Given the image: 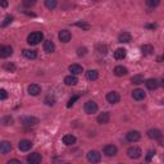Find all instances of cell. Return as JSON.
I'll list each match as a JSON object with an SVG mask.
<instances>
[{"label": "cell", "instance_id": "f6af8a7d", "mask_svg": "<svg viewBox=\"0 0 164 164\" xmlns=\"http://www.w3.org/2000/svg\"><path fill=\"white\" fill-rule=\"evenodd\" d=\"M159 145H160V146H164V137H163V136L159 139Z\"/></svg>", "mask_w": 164, "mask_h": 164}, {"label": "cell", "instance_id": "7c38bea8", "mask_svg": "<svg viewBox=\"0 0 164 164\" xmlns=\"http://www.w3.org/2000/svg\"><path fill=\"white\" fill-rule=\"evenodd\" d=\"M13 54V48L12 46H2L0 48V57L2 58H8Z\"/></svg>", "mask_w": 164, "mask_h": 164}, {"label": "cell", "instance_id": "f35d334b", "mask_svg": "<svg viewBox=\"0 0 164 164\" xmlns=\"http://www.w3.org/2000/svg\"><path fill=\"white\" fill-rule=\"evenodd\" d=\"M86 53H87V49H86V48H79V49L77 50V54H78V57L86 55Z\"/></svg>", "mask_w": 164, "mask_h": 164}, {"label": "cell", "instance_id": "9a60e30c", "mask_svg": "<svg viewBox=\"0 0 164 164\" xmlns=\"http://www.w3.org/2000/svg\"><path fill=\"white\" fill-rule=\"evenodd\" d=\"M27 91H28L30 95H32V96H37V95L41 92V87L36 84H32L28 86V89H27Z\"/></svg>", "mask_w": 164, "mask_h": 164}, {"label": "cell", "instance_id": "d590c367", "mask_svg": "<svg viewBox=\"0 0 164 164\" xmlns=\"http://www.w3.org/2000/svg\"><path fill=\"white\" fill-rule=\"evenodd\" d=\"M98 50H99L100 54H106V53H108L106 45H98Z\"/></svg>", "mask_w": 164, "mask_h": 164}, {"label": "cell", "instance_id": "f1b7e54d", "mask_svg": "<svg viewBox=\"0 0 164 164\" xmlns=\"http://www.w3.org/2000/svg\"><path fill=\"white\" fill-rule=\"evenodd\" d=\"M131 81H132V84L140 85V84H142V82H144V76L142 74H136V76H133L131 78Z\"/></svg>", "mask_w": 164, "mask_h": 164}, {"label": "cell", "instance_id": "4316f807", "mask_svg": "<svg viewBox=\"0 0 164 164\" xmlns=\"http://www.w3.org/2000/svg\"><path fill=\"white\" fill-rule=\"evenodd\" d=\"M69 71L72 72V74H79V73L84 72V68H82L79 64H71Z\"/></svg>", "mask_w": 164, "mask_h": 164}, {"label": "cell", "instance_id": "bcb514c9", "mask_svg": "<svg viewBox=\"0 0 164 164\" xmlns=\"http://www.w3.org/2000/svg\"><path fill=\"white\" fill-rule=\"evenodd\" d=\"M158 60H159V62H164V55L159 57V58H158Z\"/></svg>", "mask_w": 164, "mask_h": 164}, {"label": "cell", "instance_id": "7dc6e473", "mask_svg": "<svg viewBox=\"0 0 164 164\" xmlns=\"http://www.w3.org/2000/svg\"><path fill=\"white\" fill-rule=\"evenodd\" d=\"M7 5H8V3H7V2H3V3H2V7H3V8H5Z\"/></svg>", "mask_w": 164, "mask_h": 164}, {"label": "cell", "instance_id": "44dd1931", "mask_svg": "<svg viewBox=\"0 0 164 164\" xmlns=\"http://www.w3.org/2000/svg\"><path fill=\"white\" fill-rule=\"evenodd\" d=\"M44 50L46 51V53H53L54 50H55V44L53 43L51 40H46L45 43H44Z\"/></svg>", "mask_w": 164, "mask_h": 164}, {"label": "cell", "instance_id": "d6a6232c", "mask_svg": "<svg viewBox=\"0 0 164 164\" xmlns=\"http://www.w3.org/2000/svg\"><path fill=\"white\" fill-rule=\"evenodd\" d=\"M4 69H7L9 72H14L16 71V65L13 64V63H5L4 64Z\"/></svg>", "mask_w": 164, "mask_h": 164}, {"label": "cell", "instance_id": "ffe728a7", "mask_svg": "<svg viewBox=\"0 0 164 164\" xmlns=\"http://www.w3.org/2000/svg\"><path fill=\"white\" fill-rule=\"evenodd\" d=\"M146 87L149 89V90H156L158 87H159V82L155 79V78H150V79H147L146 82Z\"/></svg>", "mask_w": 164, "mask_h": 164}, {"label": "cell", "instance_id": "7a4b0ae2", "mask_svg": "<svg viewBox=\"0 0 164 164\" xmlns=\"http://www.w3.org/2000/svg\"><path fill=\"white\" fill-rule=\"evenodd\" d=\"M141 154H142L141 149L137 147V146H131V147H128V150H127V155H128V158H131V159H139V158H141Z\"/></svg>", "mask_w": 164, "mask_h": 164}, {"label": "cell", "instance_id": "cb8c5ba5", "mask_svg": "<svg viewBox=\"0 0 164 164\" xmlns=\"http://www.w3.org/2000/svg\"><path fill=\"white\" fill-rule=\"evenodd\" d=\"M109 119H110V115H109V113L104 112V113L99 114V117H98V123H100V125H106V123L109 122Z\"/></svg>", "mask_w": 164, "mask_h": 164}, {"label": "cell", "instance_id": "ee69618b", "mask_svg": "<svg viewBox=\"0 0 164 164\" xmlns=\"http://www.w3.org/2000/svg\"><path fill=\"white\" fill-rule=\"evenodd\" d=\"M146 28H151V30H154V28H156V24H146Z\"/></svg>", "mask_w": 164, "mask_h": 164}, {"label": "cell", "instance_id": "681fc988", "mask_svg": "<svg viewBox=\"0 0 164 164\" xmlns=\"http://www.w3.org/2000/svg\"><path fill=\"white\" fill-rule=\"evenodd\" d=\"M161 104H164V100H163V101H161Z\"/></svg>", "mask_w": 164, "mask_h": 164}, {"label": "cell", "instance_id": "603a6c76", "mask_svg": "<svg viewBox=\"0 0 164 164\" xmlns=\"http://www.w3.org/2000/svg\"><path fill=\"white\" fill-rule=\"evenodd\" d=\"M76 137L73 135H64V137H63V142L68 146H71V145H74L76 144Z\"/></svg>", "mask_w": 164, "mask_h": 164}, {"label": "cell", "instance_id": "8992f818", "mask_svg": "<svg viewBox=\"0 0 164 164\" xmlns=\"http://www.w3.org/2000/svg\"><path fill=\"white\" fill-rule=\"evenodd\" d=\"M106 100H108V103H110V104H117V103H119L120 96H119L118 92L112 91V92H109V94L106 95Z\"/></svg>", "mask_w": 164, "mask_h": 164}, {"label": "cell", "instance_id": "ba28073f", "mask_svg": "<svg viewBox=\"0 0 164 164\" xmlns=\"http://www.w3.org/2000/svg\"><path fill=\"white\" fill-rule=\"evenodd\" d=\"M140 137H141V135H140L139 131H130V132L127 133V136H126L127 141H130V142H136V141H139Z\"/></svg>", "mask_w": 164, "mask_h": 164}, {"label": "cell", "instance_id": "f907efd6", "mask_svg": "<svg viewBox=\"0 0 164 164\" xmlns=\"http://www.w3.org/2000/svg\"><path fill=\"white\" fill-rule=\"evenodd\" d=\"M65 164H71V163H65Z\"/></svg>", "mask_w": 164, "mask_h": 164}, {"label": "cell", "instance_id": "277c9868", "mask_svg": "<svg viewBox=\"0 0 164 164\" xmlns=\"http://www.w3.org/2000/svg\"><path fill=\"white\" fill-rule=\"evenodd\" d=\"M101 159V154L96 150H91V151L87 153V160L90 163H99Z\"/></svg>", "mask_w": 164, "mask_h": 164}, {"label": "cell", "instance_id": "1f68e13d", "mask_svg": "<svg viewBox=\"0 0 164 164\" xmlns=\"http://www.w3.org/2000/svg\"><path fill=\"white\" fill-rule=\"evenodd\" d=\"M13 19H14V18H13V16H7V17L4 18V21L2 22V27L8 26L9 23H12V22H13Z\"/></svg>", "mask_w": 164, "mask_h": 164}, {"label": "cell", "instance_id": "7bdbcfd3", "mask_svg": "<svg viewBox=\"0 0 164 164\" xmlns=\"http://www.w3.org/2000/svg\"><path fill=\"white\" fill-rule=\"evenodd\" d=\"M8 164H22V163H21V160H18V159H12V160L8 161Z\"/></svg>", "mask_w": 164, "mask_h": 164}, {"label": "cell", "instance_id": "7402d4cb", "mask_svg": "<svg viewBox=\"0 0 164 164\" xmlns=\"http://www.w3.org/2000/svg\"><path fill=\"white\" fill-rule=\"evenodd\" d=\"M77 82H78V79H77V77L76 76H67L65 78H64V84L67 85V86H74V85H77Z\"/></svg>", "mask_w": 164, "mask_h": 164}, {"label": "cell", "instance_id": "836d02e7", "mask_svg": "<svg viewBox=\"0 0 164 164\" xmlns=\"http://www.w3.org/2000/svg\"><path fill=\"white\" fill-rule=\"evenodd\" d=\"M78 99H79V95H73V96H72L69 100H68L67 106H68V108H71V106L74 104V101H76V100H78Z\"/></svg>", "mask_w": 164, "mask_h": 164}, {"label": "cell", "instance_id": "4dcf8cb0", "mask_svg": "<svg viewBox=\"0 0 164 164\" xmlns=\"http://www.w3.org/2000/svg\"><path fill=\"white\" fill-rule=\"evenodd\" d=\"M74 26H77V27H79V28H82V30H90V24L89 23H86V22H77V23H74Z\"/></svg>", "mask_w": 164, "mask_h": 164}, {"label": "cell", "instance_id": "e575fe53", "mask_svg": "<svg viewBox=\"0 0 164 164\" xmlns=\"http://www.w3.org/2000/svg\"><path fill=\"white\" fill-rule=\"evenodd\" d=\"M12 123H13V118H12L10 115H7V117L3 118V125L9 126V125H12Z\"/></svg>", "mask_w": 164, "mask_h": 164}, {"label": "cell", "instance_id": "ac0fdd59", "mask_svg": "<svg viewBox=\"0 0 164 164\" xmlns=\"http://www.w3.org/2000/svg\"><path fill=\"white\" fill-rule=\"evenodd\" d=\"M58 36H59V40L62 43H68V41L71 40V32L68 30H62Z\"/></svg>", "mask_w": 164, "mask_h": 164}, {"label": "cell", "instance_id": "5b68a950", "mask_svg": "<svg viewBox=\"0 0 164 164\" xmlns=\"http://www.w3.org/2000/svg\"><path fill=\"white\" fill-rule=\"evenodd\" d=\"M22 123H23V126H26V127H33V126H36L38 123V119L36 117H24L22 119Z\"/></svg>", "mask_w": 164, "mask_h": 164}, {"label": "cell", "instance_id": "b9f144b4", "mask_svg": "<svg viewBox=\"0 0 164 164\" xmlns=\"http://www.w3.org/2000/svg\"><path fill=\"white\" fill-rule=\"evenodd\" d=\"M45 103H46L48 105H54V103H55V99H54L53 96H48V98L45 99Z\"/></svg>", "mask_w": 164, "mask_h": 164}, {"label": "cell", "instance_id": "8d00e7d4", "mask_svg": "<svg viewBox=\"0 0 164 164\" xmlns=\"http://www.w3.org/2000/svg\"><path fill=\"white\" fill-rule=\"evenodd\" d=\"M146 4L149 7H156L159 5V0H146Z\"/></svg>", "mask_w": 164, "mask_h": 164}, {"label": "cell", "instance_id": "5bb4252c", "mask_svg": "<svg viewBox=\"0 0 164 164\" xmlns=\"http://www.w3.org/2000/svg\"><path fill=\"white\" fill-rule=\"evenodd\" d=\"M10 150H12V145H10V142H8V141H3L2 144H0V153H2L3 155H7L8 153H10Z\"/></svg>", "mask_w": 164, "mask_h": 164}, {"label": "cell", "instance_id": "3957f363", "mask_svg": "<svg viewBox=\"0 0 164 164\" xmlns=\"http://www.w3.org/2000/svg\"><path fill=\"white\" fill-rule=\"evenodd\" d=\"M84 109H85V112H86L87 114H94V113H96V112H98L99 106H98V104L95 103V101L90 100V101L85 103V106H84Z\"/></svg>", "mask_w": 164, "mask_h": 164}, {"label": "cell", "instance_id": "30bf717a", "mask_svg": "<svg viewBox=\"0 0 164 164\" xmlns=\"http://www.w3.org/2000/svg\"><path fill=\"white\" fill-rule=\"evenodd\" d=\"M18 147L21 151H28V150L32 147V142L30 140H21L18 144Z\"/></svg>", "mask_w": 164, "mask_h": 164}, {"label": "cell", "instance_id": "83f0119b", "mask_svg": "<svg viewBox=\"0 0 164 164\" xmlns=\"http://www.w3.org/2000/svg\"><path fill=\"white\" fill-rule=\"evenodd\" d=\"M98 77H99L98 71L90 69V71H87V72H86V78H87V79H90V81H95V79H98Z\"/></svg>", "mask_w": 164, "mask_h": 164}, {"label": "cell", "instance_id": "ab89813d", "mask_svg": "<svg viewBox=\"0 0 164 164\" xmlns=\"http://www.w3.org/2000/svg\"><path fill=\"white\" fill-rule=\"evenodd\" d=\"M36 2L35 0H23V5L24 7H31V5H35Z\"/></svg>", "mask_w": 164, "mask_h": 164}, {"label": "cell", "instance_id": "d6986e66", "mask_svg": "<svg viewBox=\"0 0 164 164\" xmlns=\"http://www.w3.org/2000/svg\"><path fill=\"white\" fill-rule=\"evenodd\" d=\"M126 55H127V51H126V49H122V48H119V49H117V50L114 51V58H115L117 60H122V59H125V58H126Z\"/></svg>", "mask_w": 164, "mask_h": 164}, {"label": "cell", "instance_id": "c3c4849f", "mask_svg": "<svg viewBox=\"0 0 164 164\" xmlns=\"http://www.w3.org/2000/svg\"><path fill=\"white\" fill-rule=\"evenodd\" d=\"M161 86H163V87H164V79H163V81H161Z\"/></svg>", "mask_w": 164, "mask_h": 164}, {"label": "cell", "instance_id": "f546056e", "mask_svg": "<svg viewBox=\"0 0 164 164\" xmlns=\"http://www.w3.org/2000/svg\"><path fill=\"white\" fill-rule=\"evenodd\" d=\"M57 5H58V3L55 2V0H46V2H45V7L48 9H54Z\"/></svg>", "mask_w": 164, "mask_h": 164}, {"label": "cell", "instance_id": "8fae6325", "mask_svg": "<svg viewBox=\"0 0 164 164\" xmlns=\"http://www.w3.org/2000/svg\"><path fill=\"white\" fill-rule=\"evenodd\" d=\"M132 98L135 100H144L146 98V94L144 92V90H140V89H136L132 91Z\"/></svg>", "mask_w": 164, "mask_h": 164}, {"label": "cell", "instance_id": "e0dca14e", "mask_svg": "<svg viewBox=\"0 0 164 164\" xmlns=\"http://www.w3.org/2000/svg\"><path fill=\"white\" fill-rule=\"evenodd\" d=\"M128 73V69L126 67H123V65H117L114 68V74L118 76V77H123V76H126Z\"/></svg>", "mask_w": 164, "mask_h": 164}, {"label": "cell", "instance_id": "60d3db41", "mask_svg": "<svg viewBox=\"0 0 164 164\" xmlns=\"http://www.w3.org/2000/svg\"><path fill=\"white\" fill-rule=\"evenodd\" d=\"M7 98H8L7 91H5L4 89H2V90H0V100H5Z\"/></svg>", "mask_w": 164, "mask_h": 164}, {"label": "cell", "instance_id": "2e32d148", "mask_svg": "<svg viewBox=\"0 0 164 164\" xmlns=\"http://www.w3.org/2000/svg\"><path fill=\"white\" fill-rule=\"evenodd\" d=\"M131 40H132V36H131L130 32H122L118 36V41H119V43H122V44H127V43H130Z\"/></svg>", "mask_w": 164, "mask_h": 164}, {"label": "cell", "instance_id": "6da1fadb", "mask_svg": "<svg viewBox=\"0 0 164 164\" xmlns=\"http://www.w3.org/2000/svg\"><path fill=\"white\" fill-rule=\"evenodd\" d=\"M43 40H44L43 32L36 31V32H32V33L28 35V37H27V43H28L30 45H37V44H40Z\"/></svg>", "mask_w": 164, "mask_h": 164}, {"label": "cell", "instance_id": "52a82bcc", "mask_svg": "<svg viewBox=\"0 0 164 164\" xmlns=\"http://www.w3.org/2000/svg\"><path fill=\"white\" fill-rule=\"evenodd\" d=\"M41 160H43V158H41V155L38 153H32V154H30L28 156H27V161H28V164H40Z\"/></svg>", "mask_w": 164, "mask_h": 164}, {"label": "cell", "instance_id": "484cf974", "mask_svg": "<svg viewBox=\"0 0 164 164\" xmlns=\"http://www.w3.org/2000/svg\"><path fill=\"white\" fill-rule=\"evenodd\" d=\"M141 51H142L144 55H151L153 51H154V48L150 44H145V45L141 46Z\"/></svg>", "mask_w": 164, "mask_h": 164}, {"label": "cell", "instance_id": "74e56055", "mask_svg": "<svg viewBox=\"0 0 164 164\" xmlns=\"http://www.w3.org/2000/svg\"><path fill=\"white\" fill-rule=\"evenodd\" d=\"M154 155H155V150H149V151H147V155H146V161H150Z\"/></svg>", "mask_w": 164, "mask_h": 164}, {"label": "cell", "instance_id": "d4e9b609", "mask_svg": "<svg viewBox=\"0 0 164 164\" xmlns=\"http://www.w3.org/2000/svg\"><path fill=\"white\" fill-rule=\"evenodd\" d=\"M23 55H24L27 59H36V58H37V53H36V50L24 49V50H23Z\"/></svg>", "mask_w": 164, "mask_h": 164}, {"label": "cell", "instance_id": "4fadbf2b", "mask_svg": "<svg viewBox=\"0 0 164 164\" xmlns=\"http://www.w3.org/2000/svg\"><path fill=\"white\" fill-rule=\"evenodd\" d=\"M147 136L150 139H153V140H159L161 137V132L158 128H151V130L147 131Z\"/></svg>", "mask_w": 164, "mask_h": 164}, {"label": "cell", "instance_id": "9c48e42d", "mask_svg": "<svg viewBox=\"0 0 164 164\" xmlns=\"http://www.w3.org/2000/svg\"><path fill=\"white\" fill-rule=\"evenodd\" d=\"M117 153H118V149L115 145H106L104 147V154L108 156H114L117 155Z\"/></svg>", "mask_w": 164, "mask_h": 164}]
</instances>
